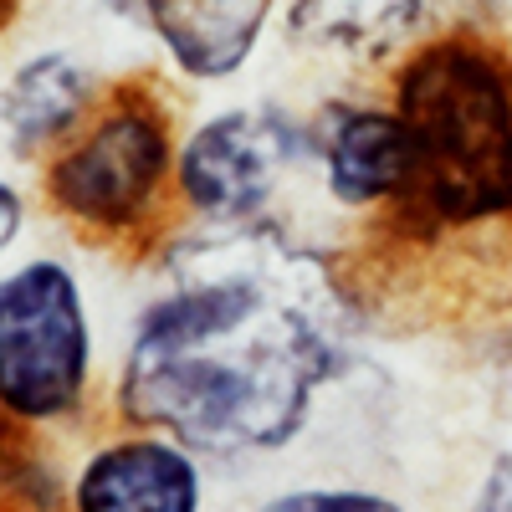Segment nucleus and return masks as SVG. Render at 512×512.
Segmentation results:
<instances>
[{"label": "nucleus", "instance_id": "nucleus-1", "mask_svg": "<svg viewBox=\"0 0 512 512\" xmlns=\"http://www.w3.org/2000/svg\"><path fill=\"white\" fill-rule=\"evenodd\" d=\"M364 297L308 226H180L108 369V410L210 466L277 461L359 364Z\"/></svg>", "mask_w": 512, "mask_h": 512}, {"label": "nucleus", "instance_id": "nucleus-2", "mask_svg": "<svg viewBox=\"0 0 512 512\" xmlns=\"http://www.w3.org/2000/svg\"><path fill=\"white\" fill-rule=\"evenodd\" d=\"M405 190L374 231L400 251L512 241V57L477 26L441 31L390 67Z\"/></svg>", "mask_w": 512, "mask_h": 512}, {"label": "nucleus", "instance_id": "nucleus-3", "mask_svg": "<svg viewBox=\"0 0 512 512\" xmlns=\"http://www.w3.org/2000/svg\"><path fill=\"white\" fill-rule=\"evenodd\" d=\"M175 108L149 77L118 82L103 93L93 118L36 164L41 200L93 246H159L175 216Z\"/></svg>", "mask_w": 512, "mask_h": 512}, {"label": "nucleus", "instance_id": "nucleus-4", "mask_svg": "<svg viewBox=\"0 0 512 512\" xmlns=\"http://www.w3.org/2000/svg\"><path fill=\"white\" fill-rule=\"evenodd\" d=\"M103 379V328L67 251L0 262V431L47 436L88 415Z\"/></svg>", "mask_w": 512, "mask_h": 512}, {"label": "nucleus", "instance_id": "nucleus-5", "mask_svg": "<svg viewBox=\"0 0 512 512\" xmlns=\"http://www.w3.org/2000/svg\"><path fill=\"white\" fill-rule=\"evenodd\" d=\"M313 185V123L282 103H231L195 118L175 154L180 226L292 221L287 200Z\"/></svg>", "mask_w": 512, "mask_h": 512}, {"label": "nucleus", "instance_id": "nucleus-6", "mask_svg": "<svg viewBox=\"0 0 512 512\" xmlns=\"http://www.w3.org/2000/svg\"><path fill=\"white\" fill-rule=\"evenodd\" d=\"M210 461L185 441L123 425L67 466V512H205Z\"/></svg>", "mask_w": 512, "mask_h": 512}, {"label": "nucleus", "instance_id": "nucleus-7", "mask_svg": "<svg viewBox=\"0 0 512 512\" xmlns=\"http://www.w3.org/2000/svg\"><path fill=\"white\" fill-rule=\"evenodd\" d=\"M313 123V185L333 216L379 226L405 190V128L390 98H328Z\"/></svg>", "mask_w": 512, "mask_h": 512}, {"label": "nucleus", "instance_id": "nucleus-8", "mask_svg": "<svg viewBox=\"0 0 512 512\" xmlns=\"http://www.w3.org/2000/svg\"><path fill=\"white\" fill-rule=\"evenodd\" d=\"M482 0H287V36L308 52L384 67L441 31L477 26Z\"/></svg>", "mask_w": 512, "mask_h": 512}, {"label": "nucleus", "instance_id": "nucleus-9", "mask_svg": "<svg viewBox=\"0 0 512 512\" xmlns=\"http://www.w3.org/2000/svg\"><path fill=\"white\" fill-rule=\"evenodd\" d=\"M282 0H134L169 72L216 88L251 67Z\"/></svg>", "mask_w": 512, "mask_h": 512}, {"label": "nucleus", "instance_id": "nucleus-10", "mask_svg": "<svg viewBox=\"0 0 512 512\" xmlns=\"http://www.w3.org/2000/svg\"><path fill=\"white\" fill-rule=\"evenodd\" d=\"M108 82L72 52H36L0 82V139L11 159L41 164L103 103Z\"/></svg>", "mask_w": 512, "mask_h": 512}, {"label": "nucleus", "instance_id": "nucleus-11", "mask_svg": "<svg viewBox=\"0 0 512 512\" xmlns=\"http://www.w3.org/2000/svg\"><path fill=\"white\" fill-rule=\"evenodd\" d=\"M262 512H415V507L369 482H297L272 492Z\"/></svg>", "mask_w": 512, "mask_h": 512}, {"label": "nucleus", "instance_id": "nucleus-12", "mask_svg": "<svg viewBox=\"0 0 512 512\" xmlns=\"http://www.w3.org/2000/svg\"><path fill=\"white\" fill-rule=\"evenodd\" d=\"M26 231H31V200L11 175H0V262H11L21 251Z\"/></svg>", "mask_w": 512, "mask_h": 512}, {"label": "nucleus", "instance_id": "nucleus-13", "mask_svg": "<svg viewBox=\"0 0 512 512\" xmlns=\"http://www.w3.org/2000/svg\"><path fill=\"white\" fill-rule=\"evenodd\" d=\"M477 512H512V451L492 461V472L482 482V497H477Z\"/></svg>", "mask_w": 512, "mask_h": 512}, {"label": "nucleus", "instance_id": "nucleus-14", "mask_svg": "<svg viewBox=\"0 0 512 512\" xmlns=\"http://www.w3.org/2000/svg\"><path fill=\"white\" fill-rule=\"evenodd\" d=\"M6 16H11V0H0V26H6Z\"/></svg>", "mask_w": 512, "mask_h": 512}]
</instances>
